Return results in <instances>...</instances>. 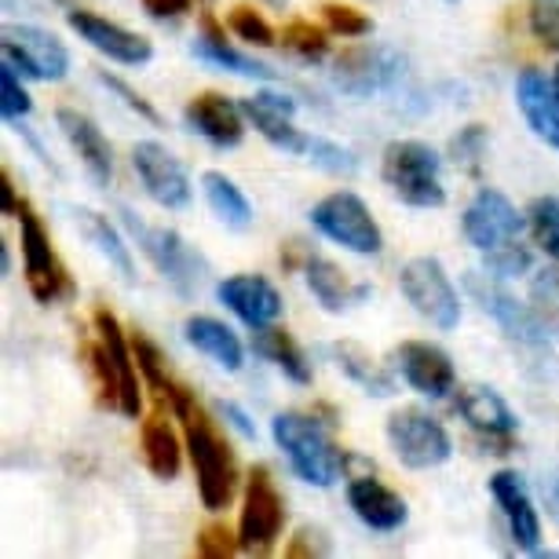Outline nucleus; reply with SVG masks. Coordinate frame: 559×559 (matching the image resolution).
Masks as SVG:
<instances>
[{"label":"nucleus","mask_w":559,"mask_h":559,"mask_svg":"<svg viewBox=\"0 0 559 559\" xmlns=\"http://www.w3.org/2000/svg\"><path fill=\"white\" fill-rule=\"evenodd\" d=\"M173 409H176L179 425H183V442H187V453H191V464H194L202 504L209 512L227 509L241 487V468H238L235 447H230V439L213 420V414L198 403V395L191 388L176 399Z\"/></svg>","instance_id":"1"},{"label":"nucleus","mask_w":559,"mask_h":559,"mask_svg":"<svg viewBox=\"0 0 559 559\" xmlns=\"http://www.w3.org/2000/svg\"><path fill=\"white\" fill-rule=\"evenodd\" d=\"M271 436L304 483H311V487H333L341 479L347 457L336 450V442L322 428L319 417L289 409V414H278L271 420Z\"/></svg>","instance_id":"2"},{"label":"nucleus","mask_w":559,"mask_h":559,"mask_svg":"<svg viewBox=\"0 0 559 559\" xmlns=\"http://www.w3.org/2000/svg\"><path fill=\"white\" fill-rule=\"evenodd\" d=\"M381 179L399 202L409 209H439L447 202L442 187V162L428 143L420 140H395L384 146Z\"/></svg>","instance_id":"3"},{"label":"nucleus","mask_w":559,"mask_h":559,"mask_svg":"<svg viewBox=\"0 0 559 559\" xmlns=\"http://www.w3.org/2000/svg\"><path fill=\"white\" fill-rule=\"evenodd\" d=\"M19 241H23V260H26V286L34 293L37 304H59L73 297V278L67 271V263L59 260L51 235L45 227V219L37 216V209L26 202H19Z\"/></svg>","instance_id":"4"},{"label":"nucleus","mask_w":559,"mask_h":559,"mask_svg":"<svg viewBox=\"0 0 559 559\" xmlns=\"http://www.w3.org/2000/svg\"><path fill=\"white\" fill-rule=\"evenodd\" d=\"M403 73H406V59L399 56L395 48L362 40V45H347L336 51L330 81L344 96L366 99V96H377V92L395 88V84L403 81Z\"/></svg>","instance_id":"5"},{"label":"nucleus","mask_w":559,"mask_h":559,"mask_svg":"<svg viewBox=\"0 0 559 559\" xmlns=\"http://www.w3.org/2000/svg\"><path fill=\"white\" fill-rule=\"evenodd\" d=\"M399 289H403V297L414 304V311L420 319H428L436 330H442V333L457 330L461 297L439 260L414 257L409 263H403V271H399Z\"/></svg>","instance_id":"6"},{"label":"nucleus","mask_w":559,"mask_h":559,"mask_svg":"<svg viewBox=\"0 0 559 559\" xmlns=\"http://www.w3.org/2000/svg\"><path fill=\"white\" fill-rule=\"evenodd\" d=\"M388 442H392L395 457L414 472L439 468L453 453L450 431L420 406H403L388 417Z\"/></svg>","instance_id":"7"},{"label":"nucleus","mask_w":559,"mask_h":559,"mask_svg":"<svg viewBox=\"0 0 559 559\" xmlns=\"http://www.w3.org/2000/svg\"><path fill=\"white\" fill-rule=\"evenodd\" d=\"M121 216H124V224H129L132 238L140 241L143 257L165 274L168 286H173L179 297H191L198 289V282H202L205 260L198 257L173 227H151V224H143V219H135L132 213H121Z\"/></svg>","instance_id":"8"},{"label":"nucleus","mask_w":559,"mask_h":559,"mask_svg":"<svg viewBox=\"0 0 559 559\" xmlns=\"http://www.w3.org/2000/svg\"><path fill=\"white\" fill-rule=\"evenodd\" d=\"M311 224L330 241L358 252V257H373V252L384 249L381 227L369 216L362 198L352 191H336L330 198H322V202L311 209Z\"/></svg>","instance_id":"9"},{"label":"nucleus","mask_w":559,"mask_h":559,"mask_svg":"<svg viewBox=\"0 0 559 559\" xmlns=\"http://www.w3.org/2000/svg\"><path fill=\"white\" fill-rule=\"evenodd\" d=\"M282 526H286V501L278 493V483H274L267 464H252L246 476V498H241V523H238L241 548L267 552L278 542Z\"/></svg>","instance_id":"10"},{"label":"nucleus","mask_w":559,"mask_h":559,"mask_svg":"<svg viewBox=\"0 0 559 559\" xmlns=\"http://www.w3.org/2000/svg\"><path fill=\"white\" fill-rule=\"evenodd\" d=\"M464 289L476 297L479 308L501 325V333L509 336L515 347H523V352H534V355L548 352V333L542 330L537 314L531 308H523V304L515 300L512 293H504L498 282H493V274L468 271V274H464Z\"/></svg>","instance_id":"11"},{"label":"nucleus","mask_w":559,"mask_h":559,"mask_svg":"<svg viewBox=\"0 0 559 559\" xmlns=\"http://www.w3.org/2000/svg\"><path fill=\"white\" fill-rule=\"evenodd\" d=\"M4 62L37 81H62L70 70V51L48 29L4 26Z\"/></svg>","instance_id":"12"},{"label":"nucleus","mask_w":559,"mask_h":559,"mask_svg":"<svg viewBox=\"0 0 559 559\" xmlns=\"http://www.w3.org/2000/svg\"><path fill=\"white\" fill-rule=\"evenodd\" d=\"M132 165H135V173H140V183L146 187V194L162 209L191 205V176H187L183 162H179L173 151H165L162 143H154V140L135 143Z\"/></svg>","instance_id":"13"},{"label":"nucleus","mask_w":559,"mask_h":559,"mask_svg":"<svg viewBox=\"0 0 559 559\" xmlns=\"http://www.w3.org/2000/svg\"><path fill=\"white\" fill-rule=\"evenodd\" d=\"M461 230L479 252H487L493 246H501V241L520 238L523 235V216L501 191H493V187H479L476 198H472V205L464 209V216H461Z\"/></svg>","instance_id":"14"},{"label":"nucleus","mask_w":559,"mask_h":559,"mask_svg":"<svg viewBox=\"0 0 559 559\" xmlns=\"http://www.w3.org/2000/svg\"><path fill=\"white\" fill-rule=\"evenodd\" d=\"M67 23L73 34H81V40H88L92 48L103 51V56L114 62H121V67H143V62L154 56V45L143 34L110 23V19L88 12V8H70Z\"/></svg>","instance_id":"15"},{"label":"nucleus","mask_w":559,"mask_h":559,"mask_svg":"<svg viewBox=\"0 0 559 559\" xmlns=\"http://www.w3.org/2000/svg\"><path fill=\"white\" fill-rule=\"evenodd\" d=\"M457 414L468 420V428L476 431L498 447V453H512L515 447V428H520V417L512 414L509 403L493 392L487 384H472V388H461L457 395Z\"/></svg>","instance_id":"16"},{"label":"nucleus","mask_w":559,"mask_h":559,"mask_svg":"<svg viewBox=\"0 0 559 559\" xmlns=\"http://www.w3.org/2000/svg\"><path fill=\"white\" fill-rule=\"evenodd\" d=\"M241 114H246V121L271 146H278V151H286V154H308L311 135H304L297 124H293L297 103L289 96H278V92H257V96L241 99Z\"/></svg>","instance_id":"17"},{"label":"nucleus","mask_w":559,"mask_h":559,"mask_svg":"<svg viewBox=\"0 0 559 559\" xmlns=\"http://www.w3.org/2000/svg\"><path fill=\"white\" fill-rule=\"evenodd\" d=\"M92 330H96L103 352H107L114 373H118V384H121V414L124 417H140V409H143L140 362H135L132 341L124 336L118 314H114L110 308H96V314H92Z\"/></svg>","instance_id":"18"},{"label":"nucleus","mask_w":559,"mask_h":559,"mask_svg":"<svg viewBox=\"0 0 559 559\" xmlns=\"http://www.w3.org/2000/svg\"><path fill=\"white\" fill-rule=\"evenodd\" d=\"M490 493L498 501V509L509 523L512 542L523 548V552H537L542 548V520H537L534 498L526 490V483L520 479V472H493L490 476Z\"/></svg>","instance_id":"19"},{"label":"nucleus","mask_w":559,"mask_h":559,"mask_svg":"<svg viewBox=\"0 0 559 559\" xmlns=\"http://www.w3.org/2000/svg\"><path fill=\"white\" fill-rule=\"evenodd\" d=\"M56 124L62 132V140L70 143V151L81 157V165L88 168L92 183L96 187H110L114 179V151L107 143V135L88 114L73 110V107H59L56 110Z\"/></svg>","instance_id":"20"},{"label":"nucleus","mask_w":559,"mask_h":559,"mask_svg":"<svg viewBox=\"0 0 559 559\" xmlns=\"http://www.w3.org/2000/svg\"><path fill=\"white\" fill-rule=\"evenodd\" d=\"M216 297L224 300L241 322L252 325V330L282 319V308H286L282 293L274 289L267 278H260V274H230V278H224L216 286Z\"/></svg>","instance_id":"21"},{"label":"nucleus","mask_w":559,"mask_h":559,"mask_svg":"<svg viewBox=\"0 0 559 559\" xmlns=\"http://www.w3.org/2000/svg\"><path fill=\"white\" fill-rule=\"evenodd\" d=\"M395 358H399V369H403L409 388H417L420 395L442 399V395L453 392V384H457V369H453L450 355L442 352V347L428 344V341L399 344Z\"/></svg>","instance_id":"22"},{"label":"nucleus","mask_w":559,"mask_h":559,"mask_svg":"<svg viewBox=\"0 0 559 559\" xmlns=\"http://www.w3.org/2000/svg\"><path fill=\"white\" fill-rule=\"evenodd\" d=\"M187 124L213 146H238L246 135V114L219 92H202L187 103Z\"/></svg>","instance_id":"23"},{"label":"nucleus","mask_w":559,"mask_h":559,"mask_svg":"<svg viewBox=\"0 0 559 559\" xmlns=\"http://www.w3.org/2000/svg\"><path fill=\"white\" fill-rule=\"evenodd\" d=\"M515 103L523 110V121L542 143L559 151V96L556 84H548L537 70H523L515 81Z\"/></svg>","instance_id":"24"},{"label":"nucleus","mask_w":559,"mask_h":559,"mask_svg":"<svg viewBox=\"0 0 559 559\" xmlns=\"http://www.w3.org/2000/svg\"><path fill=\"white\" fill-rule=\"evenodd\" d=\"M347 501H352L358 520L373 526V531H399L409 515L406 501L373 476H355L347 483Z\"/></svg>","instance_id":"25"},{"label":"nucleus","mask_w":559,"mask_h":559,"mask_svg":"<svg viewBox=\"0 0 559 559\" xmlns=\"http://www.w3.org/2000/svg\"><path fill=\"white\" fill-rule=\"evenodd\" d=\"M168 414H176V409L168 403H154V414L143 420V439H140L146 468L162 483H173L179 476V468H183V447H179V436Z\"/></svg>","instance_id":"26"},{"label":"nucleus","mask_w":559,"mask_h":559,"mask_svg":"<svg viewBox=\"0 0 559 559\" xmlns=\"http://www.w3.org/2000/svg\"><path fill=\"white\" fill-rule=\"evenodd\" d=\"M183 336H187V344L198 347L202 355H209L219 369H227V373H238L241 362H246V347H241L235 330L224 322H216V319H209V314H194V319H187Z\"/></svg>","instance_id":"27"},{"label":"nucleus","mask_w":559,"mask_h":559,"mask_svg":"<svg viewBox=\"0 0 559 559\" xmlns=\"http://www.w3.org/2000/svg\"><path fill=\"white\" fill-rule=\"evenodd\" d=\"M304 278L325 311H344L369 293L366 286H352V278L325 257H304Z\"/></svg>","instance_id":"28"},{"label":"nucleus","mask_w":559,"mask_h":559,"mask_svg":"<svg viewBox=\"0 0 559 559\" xmlns=\"http://www.w3.org/2000/svg\"><path fill=\"white\" fill-rule=\"evenodd\" d=\"M333 358H336V366H341V373L347 377V381H355L358 388H362L366 395H377V399H388V395H395V381H392V373L381 366V362H373V355L366 352L362 344H355V341H336L333 347Z\"/></svg>","instance_id":"29"},{"label":"nucleus","mask_w":559,"mask_h":559,"mask_svg":"<svg viewBox=\"0 0 559 559\" xmlns=\"http://www.w3.org/2000/svg\"><path fill=\"white\" fill-rule=\"evenodd\" d=\"M78 227H81V235L99 249V257L121 274L124 286H135V263H132L129 246H124V238L118 235V227L103 213H92V209H78Z\"/></svg>","instance_id":"30"},{"label":"nucleus","mask_w":559,"mask_h":559,"mask_svg":"<svg viewBox=\"0 0 559 559\" xmlns=\"http://www.w3.org/2000/svg\"><path fill=\"white\" fill-rule=\"evenodd\" d=\"M252 347H257L267 362L278 366L293 384H311V362H308V355H304V347L293 341L289 330H282V325H260V330L252 333Z\"/></svg>","instance_id":"31"},{"label":"nucleus","mask_w":559,"mask_h":559,"mask_svg":"<svg viewBox=\"0 0 559 559\" xmlns=\"http://www.w3.org/2000/svg\"><path fill=\"white\" fill-rule=\"evenodd\" d=\"M194 56L205 59V62H216V67H224L230 73H241V78H267V81L274 78L271 67L252 62L227 45V34L219 29V23L213 15H202V34H198V40H194Z\"/></svg>","instance_id":"32"},{"label":"nucleus","mask_w":559,"mask_h":559,"mask_svg":"<svg viewBox=\"0 0 559 559\" xmlns=\"http://www.w3.org/2000/svg\"><path fill=\"white\" fill-rule=\"evenodd\" d=\"M202 191H205L209 209H213L230 230H249L252 227V205H249V198L241 194V187L235 183V179H227L224 173H205Z\"/></svg>","instance_id":"33"},{"label":"nucleus","mask_w":559,"mask_h":559,"mask_svg":"<svg viewBox=\"0 0 559 559\" xmlns=\"http://www.w3.org/2000/svg\"><path fill=\"white\" fill-rule=\"evenodd\" d=\"M81 355H84V366H88V373H92V384H96L99 406L118 409V414H121V384H118V373H114V366H110L107 352H103L99 336H96V341L84 344V347H81Z\"/></svg>","instance_id":"34"},{"label":"nucleus","mask_w":559,"mask_h":559,"mask_svg":"<svg viewBox=\"0 0 559 559\" xmlns=\"http://www.w3.org/2000/svg\"><path fill=\"white\" fill-rule=\"evenodd\" d=\"M531 311L537 314L542 330L559 341V267L534 274L531 282Z\"/></svg>","instance_id":"35"},{"label":"nucleus","mask_w":559,"mask_h":559,"mask_svg":"<svg viewBox=\"0 0 559 559\" xmlns=\"http://www.w3.org/2000/svg\"><path fill=\"white\" fill-rule=\"evenodd\" d=\"M282 45H286V51H293V56L319 62L325 59V51H330V29L308 23V19H293V23L282 29Z\"/></svg>","instance_id":"36"},{"label":"nucleus","mask_w":559,"mask_h":559,"mask_svg":"<svg viewBox=\"0 0 559 559\" xmlns=\"http://www.w3.org/2000/svg\"><path fill=\"white\" fill-rule=\"evenodd\" d=\"M526 216H531V235H534V241L552 260H559V198H552V194L534 198L531 209H526Z\"/></svg>","instance_id":"37"},{"label":"nucleus","mask_w":559,"mask_h":559,"mask_svg":"<svg viewBox=\"0 0 559 559\" xmlns=\"http://www.w3.org/2000/svg\"><path fill=\"white\" fill-rule=\"evenodd\" d=\"M450 157L461 173L479 176L483 157H487V129H483V124H468V129H461L450 143Z\"/></svg>","instance_id":"38"},{"label":"nucleus","mask_w":559,"mask_h":559,"mask_svg":"<svg viewBox=\"0 0 559 559\" xmlns=\"http://www.w3.org/2000/svg\"><path fill=\"white\" fill-rule=\"evenodd\" d=\"M483 263H487L493 278H520V274L531 271V249L520 246V238H512L483 252Z\"/></svg>","instance_id":"39"},{"label":"nucleus","mask_w":559,"mask_h":559,"mask_svg":"<svg viewBox=\"0 0 559 559\" xmlns=\"http://www.w3.org/2000/svg\"><path fill=\"white\" fill-rule=\"evenodd\" d=\"M227 26H230V34L241 37L246 45H257V48H271V45H274V29H271V23H267V19H263L252 4L230 8Z\"/></svg>","instance_id":"40"},{"label":"nucleus","mask_w":559,"mask_h":559,"mask_svg":"<svg viewBox=\"0 0 559 559\" xmlns=\"http://www.w3.org/2000/svg\"><path fill=\"white\" fill-rule=\"evenodd\" d=\"M531 34L542 48L559 51V0H531V12H526Z\"/></svg>","instance_id":"41"},{"label":"nucleus","mask_w":559,"mask_h":559,"mask_svg":"<svg viewBox=\"0 0 559 559\" xmlns=\"http://www.w3.org/2000/svg\"><path fill=\"white\" fill-rule=\"evenodd\" d=\"M319 12L325 19V29L336 37H366L369 29H373V23L352 4H336V0H330V4H322Z\"/></svg>","instance_id":"42"},{"label":"nucleus","mask_w":559,"mask_h":559,"mask_svg":"<svg viewBox=\"0 0 559 559\" xmlns=\"http://www.w3.org/2000/svg\"><path fill=\"white\" fill-rule=\"evenodd\" d=\"M241 548V537L235 531H227L224 523H209L205 531H198L194 537V552L202 559H230Z\"/></svg>","instance_id":"43"},{"label":"nucleus","mask_w":559,"mask_h":559,"mask_svg":"<svg viewBox=\"0 0 559 559\" xmlns=\"http://www.w3.org/2000/svg\"><path fill=\"white\" fill-rule=\"evenodd\" d=\"M0 96H4L0 99V114H4V121H19L34 110V99H29V92L19 84L12 62H4V70H0Z\"/></svg>","instance_id":"44"},{"label":"nucleus","mask_w":559,"mask_h":559,"mask_svg":"<svg viewBox=\"0 0 559 559\" xmlns=\"http://www.w3.org/2000/svg\"><path fill=\"white\" fill-rule=\"evenodd\" d=\"M96 78H99L103 88H110L114 96H121V103H124V107H129L132 114H140V118H143L146 124H154V129H162V114H157V110L151 107V99H143L129 81L114 78V73H107V70H99Z\"/></svg>","instance_id":"45"},{"label":"nucleus","mask_w":559,"mask_h":559,"mask_svg":"<svg viewBox=\"0 0 559 559\" xmlns=\"http://www.w3.org/2000/svg\"><path fill=\"white\" fill-rule=\"evenodd\" d=\"M308 157L319 168H325V173H333V176H355V168H358L355 154L344 151V146L330 143V140H311Z\"/></svg>","instance_id":"46"},{"label":"nucleus","mask_w":559,"mask_h":559,"mask_svg":"<svg viewBox=\"0 0 559 559\" xmlns=\"http://www.w3.org/2000/svg\"><path fill=\"white\" fill-rule=\"evenodd\" d=\"M314 537H319V534H314L311 526H304V531L293 534V542L286 545V556H289V559H304V556H319V552H325V545H319Z\"/></svg>","instance_id":"47"},{"label":"nucleus","mask_w":559,"mask_h":559,"mask_svg":"<svg viewBox=\"0 0 559 559\" xmlns=\"http://www.w3.org/2000/svg\"><path fill=\"white\" fill-rule=\"evenodd\" d=\"M143 8L154 19H176V15L191 12V0H143Z\"/></svg>","instance_id":"48"},{"label":"nucleus","mask_w":559,"mask_h":559,"mask_svg":"<svg viewBox=\"0 0 559 559\" xmlns=\"http://www.w3.org/2000/svg\"><path fill=\"white\" fill-rule=\"evenodd\" d=\"M0 209H4V216H15V209H19L15 183H12V173H8V165H0Z\"/></svg>","instance_id":"49"},{"label":"nucleus","mask_w":559,"mask_h":559,"mask_svg":"<svg viewBox=\"0 0 559 559\" xmlns=\"http://www.w3.org/2000/svg\"><path fill=\"white\" fill-rule=\"evenodd\" d=\"M542 498H545V509H548V515H552V520L559 523V468H556V472H548V476H545Z\"/></svg>","instance_id":"50"},{"label":"nucleus","mask_w":559,"mask_h":559,"mask_svg":"<svg viewBox=\"0 0 559 559\" xmlns=\"http://www.w3.org/2000/svg\"><path fill=\"white\" fill-rule=\"evenodd\" d=\"M224 414L230 417V425H235V428L241 431V436H246V439H257V428L249 425V417L241 414V409H238L235 403H224Z\"/></svg>","instance_id":"51"},{"label":"nucleus","mask_w":559,"mask_h":559,"mask_svg":"<svg viewBox=\"0 0 559 559\" xmlns=\"http://www.w3.org/2000/svg\"><path fill=\"white\" fill-rule=\"evenodd\" d=\"M552 84H556V96H559V67H556V73H552Z\"/></svg>","instance_id":"52"},{"label":"nucleus","mask_w":559,"mask_h":559,"mask_svg":"<svg viewBox=\"0 0 559 559\" xmlns=\"http://www.w3.org/2000/svg\"><path fill=\"white\" fill-rule=\"evenodd\" d=\"M267 4H274V8H282V4H286V0H267Z\"/></svg>","instance_id":"53"},{"label":"nucleus","mask_w":559,"mask_h":559,"mask_svg":"<svg viewBox=\"0 0 559 559\" xmlns=\"http://www.w3.org/2000/svg\"><path fill=\"white\" fill-rule=\"evenodd\" d=\"M447 4H457V0H447Z\"/></svg>","instance_id":"54"}]
</instances>
